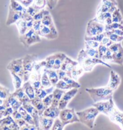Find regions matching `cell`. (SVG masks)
<instances>
[{
    "instance_id": "obj_54",
    "label": "cell",
    "mask_w": 123,
    "mask_h": 130,
    "mask_svg": "<svg viewBox=\"0 0 123 130\" xmlns=\"http://www.w3.org/2000/svg\"><path fill=\"white\" fill-rule=\"evenodd\" d=\"M113 43H114V42H113L112 41V40L110 39L109 37H108L107 36H106L103 39V40H101V42H100V44L105 45V46L108 47V48H109L111 45H112Z\"/></svg>"
},
{
    "instance_id": "obj_60",
    "label": "cell",
    "mask_w": 123,
    "mask_h": 130,
    "mask_svg": "<svg viewBox=\"0 0 123 130\" xmlns=\"http://www.w3.org/2000/svg\"><path fill=\"white\" fill-rule=\"evenodd\" d=\"M12 116V118L14 119V120H17L19 119L22 118V116L21 114L19 113L18 110H15V111H13V112L12 115H11Z\"/></svg>"
},
{
    "instance_id": "obj_34",
    "label": "cell",
    "mask_w": 123,
    "mask_h": 130,
    "mask_svg": "<svg viewBox=\"0 0 123 130\" xmlns=\"http://www.w3.org/2000/svg\"><path fill=\"white\" fill-rule=\"evenodd\" d=\"M18 111H19V113L21 114L22 118H23L27 123H30V124L35 125V121H34V120H33V118H32V116H31L30 114H29L28 112L27 111V110L24 108L22 105L19 108Z\"/></svg>"
},
{
    "instance_id": "obj_30",
    "label": "cell",
    "mask_w": 123,
    "mask_h": 130,
    "mask_svg": "<svg viewBox=\"0 0 123 130\" xmlns=\"http://www.w3.org/2000/svg\"><path fill=\"white\" fill-rule=\"evenodd\" d=\"M67 56L65 53H56V59H55L54 64L53 66V69L57 70L60 69L62 64L64 63V61Z\"/></svg>"
},
{
    "instance_id": "obj_33",
    "label": "cell",
    "mask_w": 123,
    "mask_h": 130,
    "mask_svg": "<svg viewBox=\"0 0 123 130\" xmlns=\"http://www.w3.org/2000/svg\"><path fill=\"white\" fill-rule=\"evenodd\" d=\"M11 74L12 78L13 84L14 89H18L21 88L22 86V84L24 83V79L22 78L20 76L14 72H10Z\"/></svg>"
},
{
    "instance_id": "obj_38",
    "label": "cell",
    "mask_w": 123,
    "mask_h": 130,
    "mask_svg": "<svg viewBox=\"0 0 123 130\" xmlns=\"http://www.w3.org/2000/svg\"><path fill=\"white\" fill-rule=\"evenodd\" d=\"M106 36H107L114 43H120L123 41V36L117 35L114 32H111V31H105Z\"/></svg>"
},
{
    "instance_id": "obj_43",
    "label": "cell",
    "mask_w": 123,
    "mask_h": 130,
    "mask_svg": "<svg viewBox=\"0 0 123 130\" xmlns=\"http://www.w3.org/2000/svg\"><path fill=\"white\" fill-rule=\"evenodd\" d=\"M48 14H50L49 10L45 9H45H42L39 11V12L33 16V19L35 21H42V19L45 16L47 15Z\"/></svg>"
},
{
    "instance_id": "obj_36",
    "label": "cell",
    "mask_w": 123,
    "mask_h": 130,
    "mask_svg": "<svg viewBox=\"0 0 123 130\" xmlns=\"http://www.w3.org/2000/svg\"><path fill=\"white\" fill-rule=\"evenodd\" d=\"M112 18V13L110 12H105V13H97L96 16L94 18L98 21V22L104 24L106 20L107 19Z\"/></svg>"
},
{
    "instance_id": "obj_24",
    "label": "cell",
    "mask_w": 123,
    "mask_h": 130,
    "mask_svg": "<svg viewBox=\"0 0 123 130\" xmlns=\"http://www.w3.org/2000/svg\"><path fill=\"white\" fill-rule=\"evenodd\" d=\"M42 24L44 25L47 27H48L50 28H51V30L53 31V32L55 33L58 34V31L57 28H56V25L54 23V21H53V19L52 18V16L51 15V14H48L47 15L45 16L42 19L41 21Z\"/></svg>"
},
{
    "instance_id": "obj_27",
    "label": "cell",
    "mask_w": 123,
    "mask_h": 130,
    "mask_svg": "<svg viewBox=\"0 0 123 130\" xmlns=\"http://www.w3.org/2000/svg\"><path fill=\"white\" fill-rule=\"evenodd\" d=\"M43 70L45 71V72L47 74L48 78H49L50 81H51V84L53 86L56 87V84L57 83L58 81H59V77H58V74L56 70L53 69H47V68H45Z\"/></svg>"
},
{
    "instance_id": "obj_58",
    "label": "cell",
    "mask_w": 123,
    "mask_h": 130,
    "mask_svg": "<svg viewBox=\"0 0 123 130\" xmlns=\"http://www.w3.org/2000/svg\"><path fill=\"white\" fill-rule=\"evenodd\" d=\"M13 109L12 108V107H7L6 108V109L2 111V114L3 117H6L7 116H10V115H12L13 112Z\"/></svg>"
},
{
    "instance_id": "obj_10",
    "label": "cell",
    "mask_w": 123,
    "mask_h": 130,
    "mask_svg": "<svg viewBox=\"0 0 123 130\" xmlns=\"http://www.w3.org/2000/svg\"><path fill=\"white\" fill-rule=\"evenodd\" d=\"M78 92L79 89L77 88L71 89L68 91H67V92H66L64 94V95L62 96L59 102V106H58L59 109L61 110L66 108L69 102L75 96Z\"/></svg>"
},
{
    "instance_id": "obj_25",
    "label": "cell",
    "mask_w": 123,
    "mask_h": 130,
    "mask_svg": "<svg viewBox=\"0 0 123 130\" xmlns=\"http://www.w3.org/2000/svg\"><path fill=\"white\" fill-rule=\"evenodd\" d=\"M55 88H56V87L54 86H51L48 88H44V87H41L38 90H35L36 96H38L39 98L43 100L45 97H46L49 94L52 93Z\"/></svg>"
},
{
    "instance_id": "obj_64",
    "label": "cell",
    "mask_w": 123,
    "mask_h": 130,
    "mask_svg": "<svg viewBox=\"0 0 123 130\" xmlns=\"http://www.w3.org/2000/svg\"><path fill=\"white\" fill-rule=\"evenodd\" d=\"M3 87H4V86H3L2 85H1V84H0V89H1L2 88H3Z\"/></svg>"
},
{
    "instance_id": "obj_44",
    "label": "cell",
    "mask_w": 123,
    "mask_h": 130,
    "mask_svg": "<svg viewBox=\"0 0 123 130\" xmlns=\"http://www.w3.org/2000/svg\"><path fill=\"white\" fill-rule=\"evenodd\" d=\"M85 50L88 56L91 57L100 58L98 49H94V48H90V47H89V46H85Z\"/></svg>"
},
{
    "instance_id": "obj_17",
    "label": "cell",
    "mask_w": 123,
    "mask_h": 130,
    "mask_svg": "<svg viewBox=\"0 0 123 130\" xmlns=\"http://www.w3.org/2000/svg\"><path fill=\"white\" fill-rule=\"evenodd\" d=\"M3 105L7 107H12L14 111L18 110V109L22 106V103L20 101L18 100L16 97H14L12 93H11L7 99L4 100Z\"/></svg>"
},
{
    "instance_id": "obj_31",
    "label": "cell",
    "mask_w": 123,
    "mask_h": 130,
    "mask_svg": "<svg viewBox=\"0 0 123 130\" xmlns=\"http://www.w3.org/2000/svg\"><path fill=\"white\" fill-rule=\"evenodd\" d=\"M9 7H10L14 11L23 13L26 12L27 11V8L24 7L23 5L17 0H10Z\"/></svg>"
},
{
    "instance_id": "obj_3",
    "label": "cell",
    "mask_w": 123,
    "mask_h": 130,
    "mask_svg": "<svg viewBox=\"0 0 123 130\" xmlns=\"http://www.w3.org/2000/svg\"><path fill=\"white\" fill-rule=\"evenodd\" d=\"M76 113L80 122L90 129H92L94 127L95 119L100 114L99 111L94 106Z\"/></svg>"
},
{
    "instance_id": "obj_23",
    "label": "cell",
    "mask_w": 123,
    "mask_h": 130,
    "mask_svg": "<svg viewBox=\"0 0 123 130\" xmlns=\"http://www.w3.org/2000/svg\"><path fill=\"white\" fill-rule=\"evenodd\" d=\"M12 95L16 97L18 100L20 101L22 103L27 102H30V100L28 97V96L26 95L25 92H24V89L21 87V88L15 89L14 92H13Z\"/></svg>"
},
{
    "instance_id": "obj_41",
    "label": "cell",
    "mask_w": 123,
    "mask_h": 130,
    "mask_svg": "<svg viewBox=\"0 0 123 130\" xmlns=\"http://www.w3.org/2000/svg\"><path fill=\"white\" fill-rule=\"evenodd\" d=\"M56 53L53 54L52 55H50L45 58V62H46V65H45V68L47 69H53V66L54 64L55 59H56Z\"/></svg>"
},
{
    "instance_id": "obj_59",
    "label": "cell",
    "mask_w": 123,
    "mask_h": 130,
    "mask_svg": "<svg viewBox=\"0 0 123 130\" xmlns=\"http://www.w3.org/2000/svg\"><path fill=\"white\" fill-rule=\"evenodd\" d=\"M17 1L20 3L21 4H22L24 7L26 8L31 6L33 2V0H17Z\"/></svg>"
},
{
    "instance_id": "obj_4",
    "label": "cell",
    "mask_w": 123,
    "mask_h": 130,
    "mask_svg": "<svg viewBox=\"0 0 123 130\" xmlns=\"http://www.w3.org/2000/svg\"><path fill=\"white\" fill-rule=\"evenodd\" d=\"M39 61L38 56L36 54H27L23 57V68L24 71V82L29 80L33 71L35 64Z\"/></svg>"
},
{
    "instance_id": "obj_51",
    "label": "cell",
    "mask_w": 123,
    "mask_h": 130,
    "mask_svg": "<svg viewBox=\"0 0 123 130\" xmlns=\"http://www.w3.org/2000/svg\"><path fill=\"white\" fill-rule=\"evenodd\" d=\"M100 43L94 40H85V46H89L90 48L98 49Z\"/></svg>"
},
{
    "instance_id": "obj_61",
    "label": "cell",
    "mask_w": 123,
    "mask_h": 130,
    "mask_svg": "<svg viewBox=\"0 0 123 130\" xmlns=\"http://www.w3.org/2000/svg\"><path fill=\"white\" fill-rule=\"evenodd\" d=\"M16 122L18 125L19 127L20 128L22 127V126H23L24 125H25V124L27 123L26 121H25V120L23 118H21V119H17V120H14Z\"/></svg>"
},
{
    "instance_id": "obj_7",
    "label": "cell",
    "mask_w": 123,
    "mask_h": 130,
    "mask_svg": "<svg viewBox=\"0 0 123 130\" xmlns=\"http://www.w3.org/2000/svg\"><path fill=\"white\" fill-rule=\"evenodd\" d=\"M105 32V25L95 18L88 21L86 30V36H93Z\"/></svg>"
},
{
    "instance_id": "obj_40",
    "label": "cell",
    "mask_w": 123,
    "mask_h": 130,
    "mask_svg": "<svg viewBox=\"0 0 123 130\" xmlns=\"http://www.w3.org/2000/svg\"><path fill=\"white\" fill-rule=\"evenodd\" d=\"M56 88L62 89V90H70L71 89H73L74 87L70 85L68 83L65 82L63 79H59V81H58L56 85Z\"/></svg>"
},
{
    "instance_id": "obj_8",
    "label": "cell",
    "mask_w": 123,
    "mask_h": 130,
    "mask_svg": "<svg viewBox=\"0 0 123 130\" xmlns=\"http://www.w3.org/2000/svg\"><path fill=\"white\" fill-rule=\"evenodd\" d=\"M93 106L95 107L99 111L100 113L103 114V115L109 117L114 108L116 107V105L114 103L113 98H111L107 101L95 102Z\"/></svg>"
},
{
    "instance_id": "obj_39",
    "label": "cell",
    "mask_w": 123,
    "mask_h": 130,
    "mask_svg": "<svg viewBox=\"0 0 123 130\" xmlns=\"http://www.w3.org/2000/svg\"><path fill=\"white\" fill-rule=\"evenodd\" d=\"M41 84L42 87H44V88H48L52 86L51 81H50L49 78H48L47 74L45 72V71L43 70L42 74L41 77Z\"/></svg>"
},
{
    "instance_id": "obj_11",
    "label": "cell",
    "mask_w": 123,
    "mask_h": 130,
    "mask_svg": "<svg viewBox=\"0 0 123 130\" xmlns=\"http://www.w3.org/2000/svg\"><path fill=\"white\" fill-rule=\"evenodd\" d=\"M22 105L27 110V111L32 116V118H33V120L35 123V125L39 128V129H40L39 128L40 115L36 108L32 104L30 101L24 102V103H22Z\"/></svg>"
},
{
    "instance_id": "obj_49",
    "label": "cell",
    "mask_w": 123,
    "mask_h": 130,
    "mask_svg": "<svg viewBox=\"0 0 123 130\" xmlns=\"http://www.w3.org/2000/svg\"><path fill=\"white\" fill-rule=\"evenodd\" d=\"M11 93L10 92L9 89L6 87H3V88L0 89V99L1 100H6L9 96Z\"/></svg>"
},
{
    "instance_id": "obj_14",
    "label": "cell",
    "mask_w": 123,
    "mask_h": 130,
    "mask_svg": "<svg viewBox=\"0 0 123 130\" xmlns=\"http://www.w3.org/2000/svg\"><path fill=\"white\" fill-rule=\"evenodd\" d=\"M110 120L116 125H118L121 129H123V112L119 110L116 106L110 116Z\"/></svg>"
},
{
    "instance_id": "obj_19",
    "label": "cell",
    "mask_w": 123,
    "mask_h": 130,
    "mask_svg": "<svg viewBox=\"0 0 123 130\" xmlns=\"http://www.w3.org/2000/svg\"><path fill=\"white\" fill-rule=\"evenodd\" d=\"M60 111V110L59 109V107H53L51 105L45 110L42 116L55 119L56 118H59Z\"/></svg>"
},
{
    "instance_id": "obj_37",
    "label": "cell",
    "mask_w": 123,
    "mask_h": 130,
    "mask_svg": "<svg viewBox=\"0 0 123 130\" xmlns=\"http://www.w3.org/2000/svg\"><path fill=\"white\" fill-rule=\"evenodd\" d=\"M101 3L109 8L110 12L112 13L118 7V3L116 0H101Z\"/></svg>"
},
{
    "instance_id": "obj_50",
    "label": "cell",
    "mask_w": 123,
    "mask_h": 130,
    "mask_svg": "<svg viewBox=\"0 0 123 130\" xmlns=\"http://www.w3.org/2000/svg\"><path fill=\"white\" fill-rule=\"evenodd\" d=\"M112 57H113V53L109 48H108L107 51L104 54V56L102 57L101 59L103 61H105L106 63H111L112 60Z\"/></svg>"
},
{
    "instance_id": "obj_62",
    "label": "cell",
    "mask_w": 123,
    "mask_h": 130,
    "mask_svg": "<svg viewBox=\"0 0 123 130\" xmlns=\"http://www.w3.org/2000/svg\"><path fill=\"white\" fill-rule=\"evenodd\" d=\"M111 32H114V33L116 34V35L121 36H123V30H119V29H115V30H111Z\"/></svg>"
},
{
    "instance_id": "obj_35",
    "label": "cell",
    "mask_w": 123,
    "mask_h": 130,
    "mask_svg": "<svg viewBox=\"0 0 123 130\" xmlns=\"http://www.w3.org/2000/svg\"><path fill=\"white\" fill-rule=\"evenodd\" d=\"M112 22L123 24V17L120 9L118 7L112 13Z\"/></svg>"
},
{
    "instance_id": "obj_53",
    "label": "cell",
    "mask_w": 123,
    "mask_h": 130,
    "mask_svg": "<svg viewBox=\"0 0 123 130\" xmlns=\"http://www.w3.org/2000/svg\"><path fill=\"white\" fill-rule=\"evenodd\" d=\"M59 2V0H47V7L49 10H53Z\"/></svg>"
},
{
    "instance_id": "obj_63",
    "label": "cell",
    "mask_w": 123,
    "mask_h": 130,
    "mask_svg": "<svg viewBox=\"0 0 123 130\" xmlns=\"http://www.w3.org/2000/svg\"><path fill=\"white\" fill-rule=\"evenodd\" d=\"M3 102H4V100H1V99H0V105H3Z\"/></svg>"
},
{
    "instance_id": "obj_12",
    "label": "cell",
    "mask_w": 123,
    "mask_h": 130,
    "mask_svg": "<svg viewBox=\"0 0 123 130\" xmlns=\"http://www.w3.org/2000/svg\"><path fill=\"white\" fill-rule=\"evenodd\" d=\"M121 82V78L118 73H116L114 70H112L110 72V78L108 82L107 86L109 88L114 92L118 88Z\"/></svg>"
},
{
    "instance_id": "obj_13",
    "label": "cell",
    "mask_w": 123,
    "mask_h": 130,
    "mask_svg": "<svg viewBox=\"0 0 123 130\" xmlns=\"http://www.w3.org/2000/svg\"><path fill=\"white\" fill-rule=\"evenodd\" d=\"M42 72L43 71L33 70L32 74H31L30 78H29L28 81L33 86L35 90H38L42 87L41 77Z\"/></svg>"
},
{
    "instance_id": "obj_32",
    "label": "cell",
    "mask_w": 123,
    "mask_h": 130,
    "mask_svg": "<svg viewBox=\"0 0 123 130\" xmlns=\"http://www.w3.org/2000/svg\"><path fill=\"white\" fill-rule=\"evenodd\" d=\"M15 25L18 30L19 35H24L28 30L26 21L24 20L23 18L20 19L19 21H18L15 23Z\"/></svg>"
},
{
    "instance_id": "obj_47",
    "label": "cell",
    "mask_w": 123,
    "mask_h": 130,
    "mask_svg": "<svg viewBox=\"0 0 123 130\" xmlns=\"http://www.w3.org/2000/svg\"><path fill=\"white\" fill-rule=\"evenodd\" d=\"M105 36H106L105 32H103V33L100 34V35L93 36H85V40H94V41L98 42L100 43Z\"/></svg>"
},
{
    "instance_id": "obj_42",
    "label": "cell",
    "mask_w": 123,
    "mask_h": 130,
    "mask_svg": "<svg viewBox=\"0 0 123 130\" xmlns=\"http://www.w3.org/2000/svg\"><path fill=\"white\" fill-rule=\"evenodd\" d=\"M32 5L39 11L47 7V0H33Z\"/></svg>"
},
{
    "instance_id": "obj_15",
    "label": "cell",
    "mask_w": 123,
    "mask_h": 130,
    "mask_svg": "<svg viewBox=\"0 0 123 130\" xmlns=\"http://www.w3.org/2000/svg\"><path fill=\"white\" fill-rule=\"evenodd\" d=\"M24 13L21 12H18L14 11L9 7V11H8L7 18L6 20V24L7 26H10L13 24H15L16 22L19 19H21L23 16Z\"/></svg>"
},
{
    "instance_id": "obj_21",
    "label": "cell",
    "mask_w": 123,
    "mask_h": 130,
    "mask_svg": "<svg viewBox=\"0 0 123 130\" xmlns=\"http://www.w3.org/2000/svg\"><path fill=\"white\" fill-rule=\"evenodd\" d=\"M30 102L38 110L40 116H42L43 111L47 108V107L43 104L42 100L38 96H35V98L30 101Z\"/></svg>"
},
{
    "instance_id": "obj_20",
    "label": "cell",
    "mask_w": 123,
    "mask_h": 130,
    "mask_svg": "<svg viewBox=\"0 0 123 130\" xmlns=\"http://www.w3.org/2000/svg\"><path fill=\"white\" fill-rule=\"evenodd\" d=\"M54 119L48 118L43 116H40L39 118V128L42 130H49L52 128Z\"/></svg>"
},
{
    "instance_id": "obj_22",
    "label": "cell",
    "mask_w": 123,
    "mask_h": 130,
    "mask_svg": "<svg viewBox=\"0 0 123 130\" xmlns=\"http://www.w3.org/2000/svg\"><path fill=\"white\" fill-rule=\"evenodd\" d=\"M22 87L23 88L26 95L30 98V101L35 98L36 96L35 90L33 87V86L32 85V84L30 83V81H25V82H24Z\"/></svg>"
},
{
    "instance_id": "obj_56",
    "label": "cell",
    "mask_w": 123,
    "mask_h": 130,
    "mask_svg": "<svg viewBox=\"0 0 123 130\" xmlns=\"http://www.w3.org/2000/svg\"><path fill=\"white\" fill-rule=\"evenodd\" d=\"M38 12H39V10H37L36 9H35V8L33 6H32V5H31V6H28V7L27 8V11H26V12H27L28 14H30V16H33H33H35V14H36L37 13H38Z\"/></svg>"
},
{
    "instance_id": "obj_45",
    "label": "cell",
    "mask_w": 123,
    "mask_h": 130,
    "mask_svg": "<svg viewBox=\"0 0 123 130\" xmlns=\"http://www.w3.org/2000/svg\"><path fill=\"white\" fill-rule=\"evenodd\" d=\"M65 126L59 118H57L54 119L51 130H63L64 129Z\"/></svg>"
},
{
    "instance_id": "obj_57",
    "label": "cell",
    "mask_w": 123,
    "mask_h": 130,
    "mask_svg": "<svg viewBox=\"0 0 123 130\" xmlns=\"http://www.w3.org/2000/svg\"><path fill=\"white\" fill-rule=\"evenodd\" d=\"M42 25L41 21H34L33 25V28L34 30L39 35V32L40 31V26Z\"/></svg>"
},
{
    "instance_id": "obj_46",
    "label": "cell",
    "mask_w": 123,
    "mask_h": 130,
    "mask_svg": "<svg viewBox=\"0 0 123 130\" xmlns=\"http://www.w3.org/2000/svg\"><path fill=\"white\" fill-rule=\"evenodd\" d=\"M115 29L123 30V24L116 23V22H112L110 25H105V31H111L112 30H115Z\"/></svg>"
},
{
    "instance_id": "obj_1",
    "label": "cell",
    "mask_w": 123,
    "mask_h": 130,
    "mask_svg": "<svg viewBox=\"0 0 123 130\" xmlns=\"http://www.w3.org/2000/svg\"><path fill=\"white\" fill-rule=\"evenodd\" d=\"M77 61L79 64L82 66L85 72H91L97 64H102L109 68H111V66L107 63L105 62L101 58L88 56L85 49H82L79 51Z\"/></svg>"
},
{
    "instance_id": "obj_28",
    "label": "cell",
    "mask_w": 123,
    "mask_h": 130,
    "mask_svg": "<svg viewBox=\"0 0 123 130\" xmlns=\"http://www.w3.org/2000/svg\"><path fill=\"white\" fill-rule=\"evenodd\" d=\"M111 63L118 64L122 66L123 64V47H121L120 49L116 53H113L112 60Z\"/></svg>"
},
{
    "instance_id": "obj_29",
    "label": "cell",
    "mask_w": 123,
    "mask_h": 130,
    "mask_svg": "<svg viewBox=\"0 0 123 130\" xmlns=\"http://www.w3.org/2000/svg\"><path fill=\"white\" fill-rule=\"evenodd\" d=\"M85 73V70L83 69L82 66L78 63L72 69V72H71V77L74 80L77 81L81 77L83 76Z\"/></svg>"
},
{
    "instance_id": "obj_55",
    "label": "cell",
    "mask_w": 123,
    "mask_h": 130,
    "mask_svg": "<svg viewBox=\"0 0 123 130\" xmlns=\"http://www.w3.org/2000/svg\"><path fill=\"white\" fill-rule=\"evenodd\" d=\"M20 129L21 130H39V128L37 127L35 125H32L30 124V123H27L25 125L22 126L20 128Z\"/></svg>"
},
{
    "instance_id": "obj_2",
    "label": "cell",
    "mask_w": 123,
    "mask_h": 130,
    "mask_svg": "<svg viewBox=\"0 0 123 130\" xmlns=\"http://www.w3.org/2000/svg\"><path fill=\"white\" fill-rule=\"evenodd\" d=\"M85 90L94 102L107 101L113 98V94L114 92V91L109 88L107 86L97 88H86Z\"/></svg>"
},
{
    "instance_id": "obj_16",
    "label": "cell",
    "mask_w": 123,
    "mask_h": 130,
    "mask_svg": "<svg viewBox=\"0 0 123 130\" xmlns=\"http://www.w3.org/2000/svg\"><path fill=\"white\" fill-rule=\"evenodd\" d=\"M39 35L41 37H43V38L48 40L56 39L59 36V34L55 33L51 30V28L43 25V24H42L40 26Z\"/></svg>"
},
{
    "instance_id": "obj_6",
    "label": "cell",
    "mask_w": 123,
    "mask_h": 130,
    "mask_svg": "<svg viewBox=\"0 0 123 130\" xmlns=\"http://www.w3.org/2000/svg\"><path fill=\"white\" fill-rule=\"evenodd\" d=\"M59 118L64 125L71 123L79 122V119L74 108H65L60 111Z\"/></svg>"
},
{
    "instance_id": "obj_5",
    "label": "cell",
    "mask_w": 123,
    "mask_h": 130,
    "mask_svg": "<svg viewBox=\"0 0 123 130\" xmlns=\"http://www.w3.org/2000/svg\"><path fill=\"white\" fill-rule=\"evenodd\" d=\"M19 39L21 43L26 48H29L36 43L42 41L41 37L32 28L28 30L25 34L19 35Z\"/></svg>"
},
{
    "instance_id": "obj_26",
    "label": "cell",
    "mask_w": 123,
    "mask_h": 130,
    "mask_svg": "<svg viewBox=\"0 0 123 130\" xmlns=\"http://www.w3.org/2000/svg\"><path fill=\"white\" fill-rule=\"evenodd\" d=\"M66 92V90H62V89L55 88L54 91L53 92V100L52 102V106L58 107L60 101L62 97L64 95V94Z\"/></svg>"
},
{
    "instance_id": "obj_18",
    "label": "cell",
    "mask_w": 123,
    "mask_h": 130,
    "mask_svg": "<svg viewBox=\"0 0 123 130\" xmlns=\"http://www.w3.org/2000/svg\"><path fill=\"white\" fill-rule=\"evenodd\" d=\"M78 64L77 61L71 59V58L66 57L64 63L62 64V66L60 68V69L62 71H64L65 72L67 73L69 77H71V72H72V69L75 66Z\"/></svg>"
},
{
    "instance_id": "obj_52",
    "label": "cell",
    "mask_w": 123,
    "mask_h": 130,
    "mask_svg": "<svg viewBox=\"0 0 123 130\" xmlns=\"http://www.w3.org/2000/svg\"><path fill=\"white\" fill-rule=\"evenodd\" d=\"M108 47H107L106 46H105V45H101L100 44V46H98V53H99V57H100V58H102L103 56H104V54H106V53L107 51L108 50Z\"/></svg>"
},
{
    "instance_id": "obj_9",
    "label": "cell",
    "mask_w": 123,
    "mask_h": 130,
    "mask_svg": "<svg viewBox=\"0 0 123 130\" xmlns=\"http://www.w3.org/2000/svg\"><path fill=\"white\" fill-rule=\"evenodd\" d=\"M7 69L10 72H14L24 79V71L23 68V58L13 60L7 66Z\"/></svg>"
},
{
    "instance_id": "obj_48",
    "label": "cell",
    "mask_w": 123,
    "mask_h": 130,
    "mask_svg": "<svg viewBox=\"0 0 123 130\" xmlns=\"http://www.w3.org/2000/svg\"><path fill=\"white\" fill-rule=\"evenodd\" d=\"M53 94L50 93L49 95L47 96L46 97H45L42 100L43 103L45 107L47 108V107L51 106L52 105L53 102Z\"/></svg>"
}]
</instances>
